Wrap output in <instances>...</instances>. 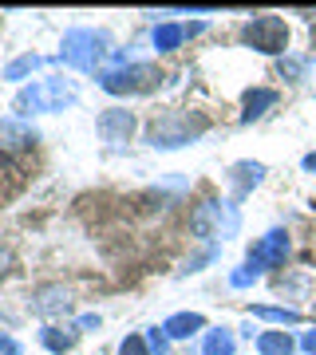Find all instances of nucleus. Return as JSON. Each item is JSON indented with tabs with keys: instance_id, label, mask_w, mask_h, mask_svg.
<instances>
[{
	"instance_id": "obj_28",
	"label": "nucleus",
	"mask_w": 316,
	"mask_h": 355,
	"mask_svg": "<svg viewBox=\"0 0 316 355\" xmlns=\"http://www.w3.org/2000/svg\"><path fill=\"white\" fill-rule=\"evenodd\" d=\"M304 170H316V154H304Z\"/></svg>"
},
{
	"instance_id": "obj_11",
	"label": "nucleus",
	"mask_w": 316,
	"mask_h": 355,
	"mask_svg": "<svg viewBox=\"0 0 316 355\" xmlns=\"http://www.w3.org/2000/svg\"><path fill=\"white\" fill-rule=\"evenodd\" d=\"M261 178H265V166L261 162H238L233 170H229V186H233V198H245V193L253 190V186H261Z\"/></svg>"
},
{
	"instance_id": "obj_2",
	"label": "nucleus",
	"mask_w": 316,
	"mask_h": 355,
	"mask_svg": "<svg viewBox=\"0 0 316 355\" xmlns=\"http://www.w3.org/2000/svg\"><path fill=\"white\" fill-rule=\"evenodd\" d=\"M190 229L198 237H210V241H226V237H238L241 214L233 202H202L190 217Z\"/></svg>"
},
{
	"instance_id": "obj_15",
	"label": "nucleus",
	"mask_w": 316,
	"mask_h": 355,
	"mask_svg": "<svg viewBox=\"0 0 316 355\" xmlns=\"http://www.w3.org/2000/svg\"><path fill=\"white\" fill-rule=\"evenodd\" d=\"M297 340H292L289 331H261L257 336V352L261 355H292Z\"/></svg>"
},
{
	"instance_id": "obj_12",
	"label": "nucleus",
	"mask_w": 316,
	"mask_h": 355,
	"mask_svg": "<svg viewBox=\"0 0 316 355\" xmlns=\"http://www.w3.org/2000/svg\"><path fill=\"white\" fill-rule=\"evenodd\" d=\"M198 32H202V24H158L154 36H151V44L158 51H174L186 36H198Z\"/></svg>"
},
{
	"instance_id": "obj_9",
	"label": "nucleus",
	"mask_w": 316,
	"mask_h": 355,
	"mask_svg": "<svg viewBox=\"0 0 316 355\" xmlns=\"http://www.w3.org/2000/svg\"><path fill=\"white\" fill-rule=\"evenodd\" d=\"M32 312L40 316H67L72 312V296L63 284H44V288L32 292Z\"/></svg>"
},
{
	"instance_id": "obj_19",
	"label": "nucleus",
	"mask_w": 316,
	"mask_h": 355,
	"mask_svg": "<svg viewBox=\"0 0 316 355\" xmlns=\"http://www.w3.org/2000/svg\"><path fill=\"white\" fill-rule=\"evenodd\" d=\"M257 320H273V324H301V312L297 308H277V304H253L249 308Z\"/></svg>"
},
{
	"instance_id": "obj_17",
	"label": "nucleus",
	"mask_w": 316,
	"mask_h": 355,
	"mask_svg": "<svg viewBox=\"0 0 316 355\" xmlns=\"http://www.w3.org/2000/svg\"><path fill=\"white\" fill-rule=\"evenodd\" d=\"M44 64H48L44 55H32V51H28V55H20V60H13V64L4 67V79H13V83H20L24 76H32V71H40Z\"/></svg>"
},
{
	"instance_id": "obj_16",
	"label": "nucleus",
	"mask_w": 316,
	"mask_h": 355,
	"mask_svg": "<svg viewBox=\"0 0 316 355\" xmlns=\"http://www.w3.org/2000/svg\"><path fill=\"white\" fill-rule=\"evenodd\" d=\"M40 343H44L48 352H72V347H76V331L72 328H44L40 331Z\"/></svg>"
},
{
	"instance_id": "obj_5",
	"label": "nucleus",
	"mask_w": 316,
	"mask_h": 355,
	"mask_svg": "<svg viewBox=\"0 0 316 355\" xmlns=\"http://www.w3.org/2000/svg\"><path fill=\"white\" fill-rule=\"evenodd\" d=\"M241 40L249 44V48L265 51V55H281V51L289 48V28L281 16H253L249 24L241 28Z\"/></svg>"
},
{
	"instance_id": "obj_7",
	"label": "nucleus",
	"mask_w": 316,
	"mask_h": 355,
	"mask_svg": "<svg viewBox=\"0 0 316 355\" xmlns=\"http://www.w3.org/2000/svg\"><path fill=\"white\" fill-rule=\"evenodd\" d=\"M285 257H289V233L285 229H269L265 237H257L249 249V265L261 272V268H277L285 265Z\"/></svg>"
},
{
	"instance_id": "obj_24",
	"label": "nucleus",
	"mask_w": 316,
	"mask_h": 355,
	"mask_svg": "<svg viewBox=\"0 0 316 355\" xmlns=\"http://www.w3.org/2000/svg\"><path fill=\"white\" fill-rule=\"evenodd\" d=\"M0 355H24V352H20V343H16V340L0 336Z\"/></svg>"
},
{
	"instance_id": "obj_6",
	"label": "nucleus",
	"mask_w": 316,
	"mask_h": 355,
	"mask_svg": "<svg viewBox=\"0 0 316 355\" xmlns=\"http://www.w3.org/2000/svg\"><path fill=\"white\" fill-rule=\"evenodd\" d=\"M198 135H202V123H190V114H163L147 130V142H151L154 150H174V146L194 142Z\"/></svg>"
},
{
	"instance_id": "obj_23",
	"label": "nucleus",
	"mask_w": 316,
	"mask_h": 355,
	"mask_svg": "<svg viewBox=\"0 0 316 355\" xmlns=\"http://www.w3.org/2000/svg\"><path fill=\"white\" fill-rule=\"evenodd\" d=\"M304 71V60H281V76H289V79H297Z\"/></svg>"
},
{
	"instance_id": "obj_13",
	"label": "nucleus",
	"mask_w": 316,
	"mask_h": 355,
	"mask_svg": "<svg viewBox=\"0 0 316 355\" xmlns=\"http://www.w3.org/2000/svg\"><path fill=\"white\" fill-rule=\"evenodd\" d=\"M202 328H206L202 312H174V316L163 324V331L170 336V340H190L194 331H202Z\"/></svg>"
},
{
	"instance_id": "obj_22",
	"label": "nucleus",
	"mask_w": 316,
	"mask_h": 355,
	"mask_svg": "<svg viewBox=\"0 0 316 355\" xmlns=\"http://www.w3.org/2000/svg\"><path fill=\"white\" fill-rule=\"evenodd\" d=\"M166 340H170V336H166L163 328H151V331H147V347H151L154 355H166Z\"/></svg>"
},
{
	"instance_id": "obj_1",
	"label": "nucleus",
	"mask_w": 316,
	"mask_h": 355,
	"mask_svg": "<svg viewBox=\"0 0 316 355\" xmlns=\"http://www.w3.org/2000/svg\"><path fill=\"white\" fill-rule=\"evenodd\" d=\"M79 99V91L72 79H40L32 87H24L16 95V114H51V111H63Z\"/></svg>"
},
{
	"instance_id": "obj_27",
	"label": "nucleus",
	"mask_w": 316,
	"mask_h": 355,
	"mask_svg": "<svg viewBox=\"0 0 316 355\" xmlns=\"http://www.w3.org/2000/svg\"><path fill=\"white\" fill-rule=\"evenodd\" d=\"M79 328H99V316H95V312H88V316H79Z\"/></svg>"
},
{
	"instance_id": "obj_4",
	"label": "nucleus",
	"mask_w": 316,
	"mask_h": 355,
	"mask_svg": "<svg viewBox=\"0 0 316 355\" xmlns=\"http://www.w3.org/2000/svg\"><path fill=\"white\" fill-rule=\"evenodd\" d=\"M103 44L107 36L103 32H91V28H72L63 36V48H60V60L76 71H95L103 60Z\"/></svg>"
},
{
	"instance_id": "obj_3",
	"label": "nucleus",
	"mask_w": 316,
	"mask_h": 355,
	"mask_svg": "<svg viewBox=\"0 0 316 355\" xmlns=\"http://www.w3.org/2000/svg\"><path fill=\"white\" fill-rule=\"evenodd\" d=\"M163 71L154 64H123V67H111L99 76V87L107 95H147V91L158 87Z\"/></svg>"
},
{
	"instance_id": "obj_8",
	"label": "nucleus",
	"mask_w": 316,
	"mask_h": 355,
	"mask_svg": "<svg viewBox=\"0 0 316 355\" xmlns=\"http://www.w3.org/2000/svg\"><path fill=\"white\" fill-rule=\"evenodd\" d=\"M95 130H99L103 142L119 146V142H126L135 135V114L131 111H103L99 119H95Z\"/></svg>"
},
{
	"instance_id": "obj_10",
	"label": "nucleus",
	"mask_w": 316,
	"mask_h": 355,
	"mask_svg": "<svg viewBox=\"0 0 316 355\" xmlns=\"http://www.w3.org/2000/svg\"><path fill=\"white\" fill-rule=\"evenodd\" d=\"M36 142V130L28 127L24 119H4L0 123V154H20Z\"/></svg>"
},
{
	"instance_id": "obj_25",
	"label": "nucleus",
	"mask_w": 316,
	"mask_h": 355,
	"mask_svg": "<svg viewBox=\"0 0 316 355\" xmlns=\"http://www.w3.org/2000/svg\"><path fill=\"white\" fill-rule=\"evenodd\" d=\"M301 347H304V355H316V331H308V336H304Z\"/></svg>"
},
{
	"instance_id": "obj_20",
	"label": "nucleus",
	"mask_w": 316,
	"mask_h": 355,
	"mask_svg": "<svg viewBox=\"0 0 316 355\" xmlns=\"http://www.w3.org/2000/svg\"><path fill=\"white\" fill-rule=\"evenodd\" d=\"M257 277H261V272H257L253 265H241L238 272H229V284H233V288H249Z\"/></svg>"
},
{
	"instance_id": "obj_26",
	"label": "nucleus",
	"mask_w": 316,
	"mask_h": 355,
	"mask_svg": "<svg viewBox=\"0 0 316 355\" xmlns=\"http://www.w3.org/2000/svg\"><path fill=\"white\" fill-rule=\"evenodd\" d=\"M8 265H13V253H8V249H4V245H0V277H4V272H8Z\"/></svg>"
},
{
	"instance_id": "obj_21",
	"label": "nucleus",
	"mask_w": 316,
	"mask_h": 355,
	"mask_svg": "<svg viewBox=\"0 0 316 355\" xmlns=\"http://www.w3.org/2000/svg\"><path fill=\"white\" fill-rule=\"evenodd\" d=\"M119 355H154V352L147 347V340H142V336H126L123 347H119Z\"/></svg>"
},
{
	"instance_id": "obj_14",
	"label": "nucleus",
	"mask_w": 316,
	"mask_h": 355,
	"mask_svg": "<svg viewBox=\"0 0 316 355\" xmlns=\"http://www.w3.org/2000/svg\"><path fill=\"white\" fill-rule=\"evenodd\" d=\"M277 103V91L273 87H253V91H245V111H241V123H257L261 114L269 111Z\"/></svg>"
},
{
	"instance_id": "obj_18",
	"label": "nucleus",
	"mask_w": 316,
	"mask_h": 355,
	"mask_svg": "<svg viewBox=\"0 0 316 355\" xmlns=\"http://www.w3.org/2000/svg\"><path fill=\"white\" fill-rule=\"evenodd\" d=\"M202 355H233V331H229V328H214V331H206Z\"/></svg>"
}]
</instances>
